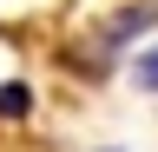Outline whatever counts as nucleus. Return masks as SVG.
Masks as SVG:
<instances>
[{
	"mask_svg": "<svg viewBox=\"0 0 158 152\" xmlns=\"http://www.w3.org/2000/svg\"><path fill=\"white\" fill-rule=\"evenodd\" d=\"M27 112H33V93L20 80H7V86H0V119H27Z\"/></svg>",
	"mask_w": 158,
	"mask_h": 152,
	"instance_id": "obj_1",
	"label": "nucleus"
},
{
	"mask_svg": "<svg viewBox=\"0 0 158 152\" xmlns=\"http://www.w3.org/2000/svg\"><path fill=\"white\" fill-rule=\"evenodd\" d=\"M138 86L158 93V46H152V53H138Z\"/></svg>",
	"mask_w": 158,
	"mask_h": 152,
	"instance_id": "obj_2",
	"label": "nucleus"
}]
</instances>
